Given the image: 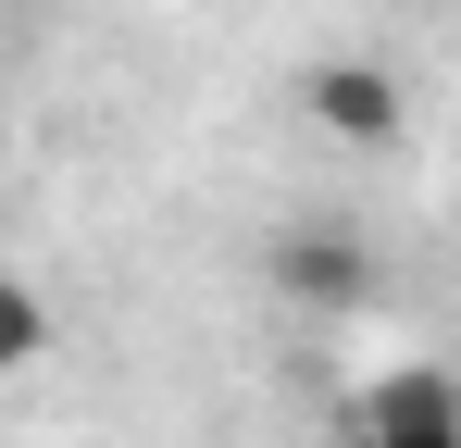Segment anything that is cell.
Here are the masks:
<instances>
[{"label":"cell","instance_id":"6da1fadb","mask_svg":"<svg viewBox=\"0 0 461 448\" xmlns=\"http://www.w3.org/2000/svg\"><path fill=\"white\" fill-rule=\"evenodd\" d=\"M337 436L349 448H461V373H437V362L375 373V386L337 411Z\"/></svg>","mask_w":461,"mask_h":448},{"label":"cell","instance_id":"7a4b0ae2","mask_svg":"<svg viewBox=\"0 0 461 448\" xmlns=\"http://www.w3.org/2000/svg\"><path fill=\"white\" fill-rule=\"evenodd\" d=\"M275 299L287 311H362L375 299V249L349 224H287L275 237Z\"/></svg>","mask_w":461,"mask_h":448},{"label":"cell","instance_id":"3957f363","mask_svg":"<svg viewBox=\"0 0 461 448\" xmlns=\"http://www.w3.org/2000/svg\"><path fill=\"white\" fill-rule=\"evenodd\" d=\"M300 112H312L337 149H386L399 125H411V100H399L386 63H312V75H300Z\"/></svg>","mask_w":461,"mask_h":448},{"label":"cell","instance_id":"277c9868","mask_svg":"<svg viewBox=\"0 0 461 448\" xmlns=\"http://www.w3.org/2000/svg\"><path fill=\"white\" fill-rule=\"evenodd\" d=\"M38 349H50V311H38V287H13V274H0V373L38 362Z\"/></svg>","mask_w":461,"mask_h":448},{"label":"cell","instance_id":"5b68a950","mask_svg":"<svg viewBox=\"0 0 461 448\" xmlns=\"http://www.w3.org/2000/svg\"><path fill=\"white\" fill-rule=\"evenodd\" d=\"M324 448H349V436H324Z\"/></svg>","mask_w":461,"mask_h":448}]
</instances>
